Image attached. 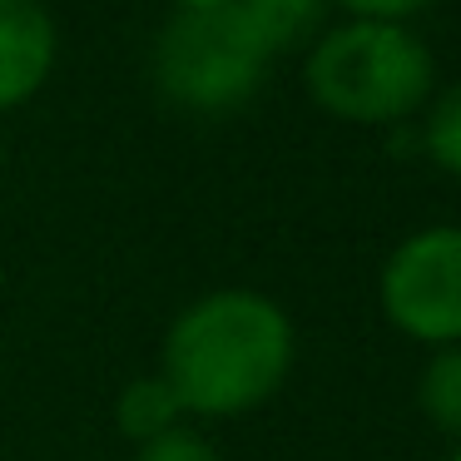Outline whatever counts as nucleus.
<instances>
[{"instance_id": "14", "label": "nucleus", "mask_w": 461, "mask_h": 461, "mask_svg": "<svg viewBox=\"0 0 461 461\" xmlns=\"http://www.w3.org/2000/svg\"><path fill=\"white\" fill-rule=\"evenodd\" d=\"M451 461H461V447H456V451H451Z\"/></svg>"}, {"instance_id": "7", "label": "nucleus", "mask_w": 461, "mask_h": 461, "mask_svg": "<svg viewBox=\"0 0 461 461\" xmlns=\"http://www.w3.org/2000/svg\"><path fill=\"white\" fill-rule=\"evenodd\" d=\"M114 427H120L130 441L144 447V441L184 427V407H179V397L169 392V382H164L159 372H149V377H134L130 387L114 397Z\"/></svg>"}, {"instance_id": "8", "label": "nucleus", "mask_w": 461, "mask_h": 461, "mask_svg": "<svg viewBox=\"0 0 461 461\" xmlns=\"http://www.w3.org/2000/svg\"><path fill=\"white\" fill-rule=\"evenodd\" d=\"M417 407L431 421V431H441L461 447V342L456 348H431L427 367L417 377Z\"/></svg>"}, {"instance_id": "13", "label": "nucleus", "mask_w": 461, "mask_h": 461, "mask_svg": "<svg viewBox=\"0 0 461 461\" xmlns=\"http://www.w3.org/2000/svg\"><path fill=\"white\" fill-rule=\"evenodd\" d=\"M0 174H5V140H0Z\"/></svg>"}, {"instance_id": "1", "label": "nucleus", "mask_w": 461, "mask_h": 461, "mask_svg": "<svg viewBox=\"0 0 461 461\" xmlns=\"http://www.w3.org/2000/svg\"><path fill=\"white\" fill-rule=\"evenodd\" d=\"M293 322L258 288H213L164 332L159 377L184 417H243L278 397L293 372Z\"/></svg>"}, {"instance_id": "6", "label": "nucleus", "mask_w": 461, "mask_h": 461, "mask_svg": "<svg viewBox=\"0 0 461 461\" xmlns=\"http://www.w3.org/2000/svg\"><path fill=\"white\" fill-rule=\"evenodd\" d=\"M233 11L243 15L249 35L263 45L268 60L288 50H308L322 31H328V0H233Z\"/></svg>"}, {"instance_id": "11", "label": "nucleus", "mask_w": 461, "mask_h": 461, "mask_svg": "<svg viewBox=\"0 0 461 461\" xmlns=\"http://www.w3.org/2000/svg\"><path fill=\"white\" fill-rule=\"evenodd\" d=\"M328 5H338L348 21H392V25H407L411 15L431 11L437 0H328Z\"/></svg>"}, {"instance_id": "4", "label": "nucleus", "mask_w": 461, "mask_h": 461, "mask_svg": "<svg viewBox=\"0 0 461 461\" xmlns=\"http://www.w3.org/2000/svg\"><path fill=\"white\" fill-rule=\"evenodd\" d=\"M387 322L421 348L461 342V223L417 229L387 253L377 278Z\"/></svg>"}, {"instance_id": "12", "label": "nucleus", "mask_w": 461, "mask_h": 461, "mask_svg": "<svg viewBox=\"0 0 461 461\" xmlns=\"http://www.w3.org/2000/svg\"><path fill=\"white\" fill-rule=\"evenodd\" d=\"M179 11H219V5H233V0H174Z\"/></svg>"}, {"instance_id": "3", "label": "nucleus", "mask_w": 461, "mask_h": 461, "mask_svg": "<svg viewBox=\"0 0 461 461\" xmlns=\"http://www.w3.org/2000/svg\"><path fill=\"white\" fill-rule=\"evenodd\" d=\"M268 55L249 35L233 5L219 11H179L159 31L149 70L159 95L184 114H233L263 90Z\"/></svg>"}, {"instance_id": "5", "label": "nucleus", "mask_w": 461, "mask_h": 461, "mask_svg": "<svg viewBox=\"0 0 461 461\" xmlns=\"http://www.w3.org/2000/svg\"><path fill=\"white\" fill-rule=\"evenodd\" d=\"M60 55V31L45 0H0V114L31 104Z\"/></svg>"}, {"instance_id": "9", "label": "nucleus", "mask_w": 461, "mask_h": 461, "mask_svg": "<svg viewBox=\"0 0 461 461\" xmlns=\"http://www.w3.org/2000/svg\"><path fill=\"white\" fill-rule=\"evenodd\" d=\"M417 149L427 154L441 174H456V179H461V80L427 100Z\"/></svg>"}, {"instance_id": "2", "label": "nucleus", "mask_w": 461, "mask_h": 461, "mask_svg": "<svg viewBox=\"0 0 461 461\" xmlns=\"http://www.w3.org/2000/svg\"><path fill=\"white\" fill-rule=\"evenodd\" d=\"M303 85L332 120L397 130L437 95V60L411 25L338 21L308 45Z\"/></svg>"}, {"instance_id": "10", "label": "nucleus", "mask_w": 461, "mask_h": 461, "mask_svg": "<svg viewBox=\"0 0 461 461\" xmlns=\"http://www.w3.org/2000/svg\"><path fill=\"white\" fill-rule=\"evenodd\" d=\"M134 461H223V456L209 437H199V431H189V427H174V431H164V437L144 441V447L134 451Z\"/></svg>"}]
</instances>
